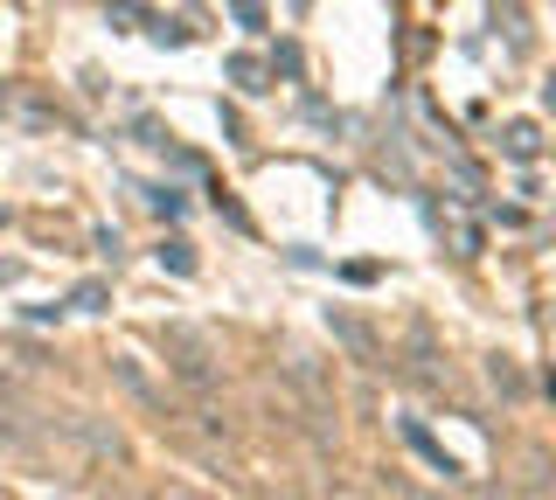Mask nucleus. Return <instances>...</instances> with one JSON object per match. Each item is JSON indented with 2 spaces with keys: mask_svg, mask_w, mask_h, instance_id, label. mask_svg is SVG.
<instances>
[{
  "mask_svg": "<svg viewBox=\"0 0 556 500\" xmlns=\"http://www.w3.org/2000/svg\"><path fill=\"white\" fill-rule=\"evenodd\" d=\"M161 348H167V369L181 375V383H208V375H216V348H208V334H195V326H161Z\"/></svg>",
  "mask_w": 556,
  "mask_h": 500,
  "instance_id": "1",
  "label": "nucleus"
},
{
  "mask_svg": "<svg viewBox=\"0 0 556 500\" xmlns=\"http://www.w3.org/2000/svg\"><path fill=\"white\" fill-rule=\"evenodd\" d=\"M327 334H334V341H341V348L355 355V361H376V355H382L376 326L362 320V313H348V306H334V313H327Z\"/></svg>",
  "mask_w": 556,
  "mask_h": 500,
  "instance_id": "2",
  "label": "nucleus"
},
{
  "mask_svg": "<svg viewBox=\"0 0 556 500\" xmlns=\"http://www.w3.org/2000/svg\"><path fill=\"white\" fill-rule=\"evenodd\" d=\"M501 146H508L515 161H535V146H543V132H535L529 118H515V126H501Z\"/></svg>",
  "mask_w": 556,
  "mask_h": 500,
  "instance_id": "3",
  "label": "nucleus"
},
{
  "mask_svg": "<svg viewBox=\"0 0 556 500\" xmlns=\"http://www.w3.org/2000/svg\"><path fill=\"white\" fill-rule=\"evenodd\" d=\"M486 375H494V389H508V396H521V369H515L508 355H494V361H486Z\"/></svg>",
  "mask_w": 556,
  "mask_h": 500,
  "instance_id": "4",
  "label": "nucleus"
},
{
  "mask_svg": "<svg viewBox=\"0 0 556 500\" xmlns=\"http://www.w3.org/2000/svg\"><path fill=\"white\" fill-rule=\"evenodd\" d=\"M230 77L243 84V91H265V63H257V56H237V63H230Z\"/></svg>",
  "mask_w": 556,
  "mask_h": 500,
  "instance_id": "5",
  "label": "nucleus"
},
{
  "mask_svg": "<svg viewBox=\"0 0 556 500\" xmlns=\"http://www.w3.org/2000/svg\"><path fill=\"white\" fill-rule=\"evenodd\" d=\"M529 487H535V493H556V465H549L543 452H529Z\"/></svg>",
  "mask_w": 556,
  "mask_h": 500,
  "instance_id": "6",
  "label": "nucleus"
},
{
  "mask_svg": "<svg viewBox=\"0 0 556 500\" xmlns=\"http://www.w3.org/2000/svg\"><path fill=\"white\" fill-rule=\"evenodd\" d=\"M161 265H174V271H195V251H188V244H161Z\"/></svg>",
  "mask_w": 556,
  "mask_h": 500,
  "instance_id": "7",
  "label": "nucleus"
},
{
  "mask_svg": "<svg viewBox=\"0 0 556 500\" xmlns=\"http://www.w3.org/2000/svg\"><path fill=\"white\" fill-rule=\"evenodd\" d=\"M153 500H202V493H195V487H181V479H167V487L153 493Z\"/></svg>",
  "mask_w": 556,
  "mask_h": 500,
  "instance_id": "8",
  "label": "nucleus"
},
{
  "mask_svg": "<svg viewBox=\"0 0 556 500\" xmlns=\"http://www.w3.org/2000/svg\"><path fill=\"white\" fill-rule=\"evenodd\" d=\"M543 105H549V112H556V77H549V84H543Z\"/></svg>",
  "mask_w": 556,
  "mask_h": 500,
  "instance_id": "9",
  "label": "nucleus"
}]
</instances>
